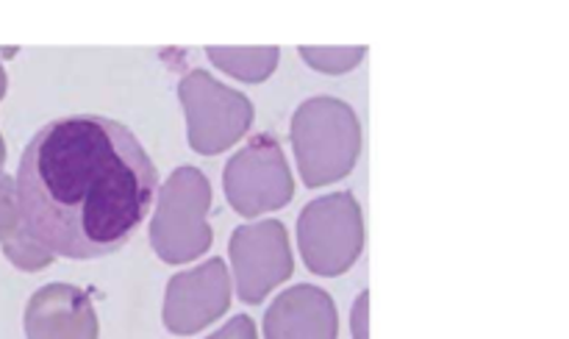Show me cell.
Wrapping results in <instances>:
<instances>
[{"mask_svg":"<svg viewBox=\"0 0 569 339\" xmlns=\"http://www.w3.org/2000/svg\"><path fill=\"white\" fill-rule=\"evenodd\" d=\"M159 170L133 131L100 114L48 122L17 167L20 226L50 256L100 259L120 250L148 217Z\"/></svg>","mask_w":569,"mask_h":339,"instance_id":"1","label":"cell"},{"mask_svg":"<svg viewBox=\"0 0 569 339\" xmlns=\"http://www.w3.org/2000/svg\"><path fill=\"white\" fill-rule=\"evenodd\" d=\"M292 148L306 187L339 181L359 159V117L339 98L306 100L292 117Z\"/></svg>","mask_w":569,"mask_h":339,"instance_id":"2","label":"cell"},{"mask_svg":"<svg viewBox=\"0 0 569 339\" xmlns=\"http://www.w3.org/2000/svg\"><path fill=\"white\" fill-rule=\"evenodd\" d=\"M209 206V178L198 167H178L167 178L150 222V245L161 261L183 265L209 250L211 228L206 222Z\"/></svg>","mask_w":569,"mask_h":339,"instance_id":"3","label":"cell"},{"mask_svg":"<svg viewBox=\"0 0 569 339\" xmlns=\"http://www.w3.org/2000/svg\"><path fill=\"white\" fill-rule=\"evenodd\" d=\"M298 242L306 267L317 276H342L365 248V220L350 192L317 198L300 211Z\"/></svg>","mask_w":569,"mask_h":339,"instance_id":"4","label":"cell"},{"mask_svg":"<svg viewBox=\"0 0 569 339\" xmlns=\"http://www.w3.org/2000/svg\"><path fill=\"white\" fill-rule=\"evenodd\" d=\"M187 111L189 144L198 153L214 156L231 148L253 122V103L237 89L226 87L206 70H192L178 83Z\"/></svg>","mask_w":569,"mask_h":339,"instance_id":"5","label":"cell"},{"mask_svg":"<svg viewBox=\"0 0 569 339\" xmlns=\"http://www.w3.org/2000/svg\"><path fill=\"white\" fill-rule=\"evenodd\" d=\"M228 203L242 217H259L287 206L295 195L287 156L272 133H256L226 167Z\"/></svg>","mask_w":569,"mask_h":339,"instance_id":"6","label":"cell"},{"mask_svg":"<svg viewBox=\"0 0 569 339\" xmlns=\"http://www.w3.org/2000/svg\"><path fill=\"white\" fill-rule=\"evenodd\" d=\"M231 261L239 298L244 303H261L292 276V250L283 222L261 220L237 228L231 237Z\"/></svg>","mask_w":569,"mask_h":339,"instance_id":"7","label":"cell"},{"mask_svg":"<svg viewBox=\"0 0 569 339\" xmlns=\"http://www.w3.org/2000/svg\"><path fill=\"white\" fill-rule=\"evenodd\" d=\"M231 306V278L222 259H209L200 267L170 278L164 295V326L172 333H198Z\"/></svg>","mask_w":569,"mask_h":339,"instance_id":"8","label":"cell"},{"mask_svg":"<svg viewBox=\"0 0 569 339\" xmlns=\"http://www.w3.org/2000/svg\"><path fill=\"white\" fill-rule=\"evenodd\" d=\"M28 339H98V317L87 292L70 283L39 289L26 309Z\"/></svg>","mask_w":569,"mask_h":339,"instance_id":"9","label":"cell"},{"mask_svg":"<svg viewBox=\"0 0 569 339\" xmlns=\"http://www.w3.org/2000/svg\"><path fill=\"white\" fill-rule=\"evenodd\" d=\"M337 331L333 298L311 283L281 292L264 315V339H337Z\"/></svg>","mask_w":569,"mask_h":339,"instance_id":"10","label":"cell"},{"mask_svg":"<svg viewBox=\"0 0 569 339\" xmlns=\"http://www.w3.org/2000/svg\"><path fill=\"white\" fill-rule=\"evenodd\" d=\"M206 56L228 76L259 83L272 76L281 53H278V48H206Z\"/></svg>","mask_w":569,"mask_h":339,"instance_id":"11","label":"cell"},{"mask_svg":"<svg viewBox=\"0 0 569 339\" xmlns=\"http://www.w3.org/2000/svg\"><path fill=\"white\" fill-rule=\"evenodd\" d=\"M365 48H300V56H303L315 70L331 72V76L353 70V67L365 59Z\"/></svg>","mask_w":569,"mask_h":339,"instance_id":"12","label":"cell"},{"mask_svg":"<svg viewBox=\"0 0 569 339\" xmlns=\"http://www.w3.org/2000/svg\"><path fill=\"white\" fill-rule=\"evenodd\" d=\"M3 250L20 270H42V267H48L50 259H53L42 245H37L26 231H22V226L6 239Z\"/></svg>","mask_w":569,"mask_h":339,"instance_id":"13","label":"cell"},{"mask_svg":"<svg viewBox=\"0 0 569 339\" xmlns=\"http://www.w3.org/2000/svg\"><path fill=\"white\" fill-rule=\"evenodd\" d=\"M17 228H20V215H17L14 181L0 172V242H6Z\"/></svg>","mask_w":569,"mask_h":339,"instance_id":"14","label":"cell"},{"mask_svg":"<svg viewBox=\"0 0 569 339\" xmlns=\"http://www.w3.org/2000/svg\"><path fill=\"white\" fill-rule=\"evenodd\" d=\"M209 339H259V333H256V322L248 315H237Z\"/></svg>","mask_w":569,"mask_h":339,"instance_id":"15","label":"cell"},{"mask_svg":"<svg viewBox=\"0 0 569 339\" xmlns=\"http://www.w3.org/2000/svg\"><path fill=\"white\" fill-rule=\"evenodd\" d=\"M370 292H361L353 309V339H370Z\"/></svg>","mask_w":569,"mask_h":339,"instance_id":"16","label":"cell"},{"mask_svg":"<svg viewBox=\"0 0 569 339\" xmlns=\"http://www.w3.org/2000/svg\"><path fill=\"white\" fill-rule=\"evenodd\" d=\"M6 94V72H3V67H0V98H3Z\"/></svg>","mask_w":569,"mask_h":339,"instance_id":"17","label":"cell"},{"mask_svg":"<svg viewBox=\"0 0 569 339\" xmlns=\"http://www.w3.org/2000/svg\"><path fill=\"white\" fill-rule=\"evenodd\" d=\"M3 159H6V148H3V139H0V164H3Z\"/></svg>","mask_w":569,"mask_h":339,"instance_id":"18","label":"cell"}]
</instances>
